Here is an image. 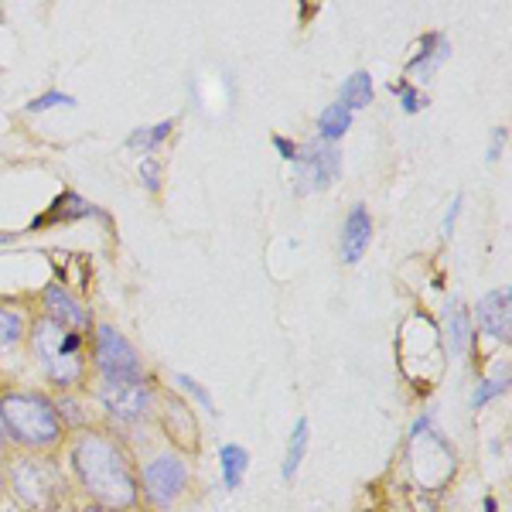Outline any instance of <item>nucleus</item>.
Segmentation results:
<instances>
[{"label": "nucleus", "mask_w": 512, "mask_h": 512, "mask_svg": "<svg viewBox=\"0 0 512 512\" xmlns=\"http://www.w3.org/2000/svg\"><path fill=\"white\" fill-rule=\"evenodd\" d=\"M393 93L400 96V106H403V113H420L427 106V99H424V93H420L417 86H393Z\"/></svg>", "instance_id": "25"}, {"label": "nucleus", "mask_w": 512, "mask_h": 512, "mask_svg": "<svg viewBox=\"0 0 512 512\" xmlns=\"http://www.w3.org/2000/svg\"><path fill=\"white\" fill-rule=\"evenodd\" d=\"M509 390V373H502L499 379H485V383H478V390L472 393V410H482L485 403L495 400V396H502Z\"/></svg>", "instance_id": "22"}, {"label": "nucleus", "mask_w": 512, "mask_h": 512, "mask_svg": "<svg viewBox=\"0 0 512 512\" xmlns=\"http://www.w3.org/2000/svg\"><path fill=\"white\" fill-rule=\"evenodd\" d=\"M308 437H311V427H308V420H297L294 424V431H291V444H287V458H284V482H294V475H297V468H301V461H304V454H308Z\"/></svg>", "instance_id": "19"}, {"label": "nucleus", "mask_w": 512, "mask_h": 512, "mask_svg": "<svg viewBox=\"0 0 512 512\" xmlns=\"http://www.w3.org/2000/svg\"><path fill=\"white\" fill-rule=\"evenodd\" d=\"M82 512H117V509H106V506H86Z\"/></svg>", "instance_id": "31"}, {"label": "nucleus", "mask_w": 512, "mask_h": 512, "mask_svg": "<svg viewBox=\"0 0 512 512\" xmlns=\"http://www.w3.org/2000/svg\"><path fill=\"white\" fill-rule=\"evenodd\" d=\"M369 243H373V219H369L366 205H352L349 219L342 226V260L359 263L366 256Z\"/></svg>", "instance_id": "12"}, {"label": "nucleus", "mask_w": 512, "mask_h": 512, "mask_svg": "<svg viewBox=\"0 0 512 512\" xmlns=\"http://www.w3.org/2000/svg\"><path fill=\"white\" fill-rule=\"evenodd\" d=\"M140 181L147 185V192L158 195V192H161V164L154 161V158H144V161H140Z\"/></svg>", "instance_id": "26"}, {"label": "nucleus", "mask_w": 512, "mask_h": 512, "mask_svg": "<svg viewBox=\"0 0 512 512\" xmlns=\"http://www.w3.org/2000/svg\"><path fill=\"white\" fill-rule=\"evenodd\" d=\"M161 407H164V431H168L171 441L178 444V448H185V451H195L198 448V420L192 414V407H185V403L178 400V396H164L161 400Z\"/></svg>", "instance_id": "11"}, {"label": "nucleus", "mask_w": 512, "mask_h": 512, "mask_svg": "<svg viewBox=\"0 0 512 512\" xmlns=\"http://www.w3.org/2000/svg\"><path fill=\"white\" fill-rule=\"evenodd\" d=\"M137 475H140V495L158 509L175 506L188 489V478H192L188 461L178 451H164L158 458H151Z\"/></svg>", "instance_id": "6"}, {"label": "nucleus", "mask_w": 512, "mask_h": 512, "mask_svg": "<svg viewBox=\"0 0 512 512\" xmlns=\"http://www.w3.org/2000/svg\"><path fill=\"white\" fill-rule=\"evenodd\" d=\"M219 461H222V482H226L229 492H236L243 485L246 468H250V451L239 448V444H222Z\"/></svg>", "instance_id": "17"}, {"label": "nucleus", "mask_w": 512, "mask_h": 512, "mask_svg": "<svg viewBox=\"0 0 512 512\" xmlns=\"http://www.w3.org/2000/svg\"><path fill=\"white\" fill-rule=\"evenodd\" d=\"M21 335H24V318L14 308H4V304H0V349L18 345Z\"/></svg>", "instance_id": "21"}, {"label": "nucleus", "mask_w": 512, "mask_h": 512, "mask_svg": "<svg viewBox=\"0 0 512 512\" xmlns=\"http://www.w3.org/2000/svg\"><path fill=\"white\" fill-rule=\"evenodd\" d=\"M451 45L448 38H444V31H427L424 38H420L414 59L407 62V72H417V76H431V72L448 59Z\"/></svg>", "instance_id": "14"}, {"label": "nucleus", "mask_w": 512, "mask_h": 512, "mask_svg": "<svg viewBox=\"0 0 512 512\" xmlns=\"http://www.w3.org/2000/svg\"><path fill=\"white\" fill-rule=\"evenodd\" d=\"M7 239H14L11 233H0V243H7Z\"/></svg>", "instance_id": "32"}, {"label": "nucleus", "mask_w": 512, "mask_h": 512, "mask_svg": "<svg viewBox=\"0 0 512 512\" xmlns=\"http://www.w3.org/2000/svg\"><path fill=\"white\" fill-rule=\"evenodd\" d=\"M31 352H35L38 366L45 376L62 390L86 383L89 373V338L72 332V328L59 325L52 318H38L31 328Z\"/></svg>", "instance_id": "3"}, {"label": "nucleus", "mask_w": 512, "mask_h": 512, "mask_svg": "<svg viewBox=\"0 0 512 512\" xmlns=\"http://www.w3.org/2000/svg\"><path fill=\"white\" fill-rule=\"evenodd\" d=\"M0 420L11 444H18L28 454H48L62 444L65 420L59 403L41 390H7L0 393Z\"/></svg>", "instance_id": "2"}, {"label": "nucleus", "mask_w": 512, "mask_h": 512, "mask_svg": "<svg viewBox=\"0 0 512 512\" xmlns=\"http://www.w3.org/2000/svg\"><path fill=\"white\" fill-rule=\"evenodd\" d=\"M41 304H45V318L59 321V325L72 328V332L89 338V328H93V311H89L82 301H76V297L65 291L62 284H48L45 294H41Z\"/></svg>", "instance_id": "9"}, {"label": "nucleus", "mask_w": 512, "mask_h": 512, "mask_svg": "<svg viewBox=\"0 0 512 512\" xmlns=\"http://www.w3.org/2000/svg\"><path fill=\"white\" fill-rule=\"evenodd\" d=\"M55 106H76V96L62 93V89H48V93H41L38 99H31V103L24 106V113H45V110H55Z\"/></svg>", "instance_id": "24"}, {"label": "nucleus", "mask_w": 512, "mask_h": 512, "mask_svg": "<svg viewBox=\"0 0 512 512\" xmlns=\"http://www.w3.org/2000/svg\"><path fill=\"white\" fill-rule=\"evenodd\" d=\"M11 492L24 509L31 512H55L69 499V478L62 465L48 454H28L11 461Z\"/></svg>", "instance_id": "4"}, {"label": "nucleus", "mask_w": 512, "mask_h": 512, "mask_svg": "<svg viewBox=\"0 0 512 512\" xmlns=\"http://www.w3.org/2000/svg\"><path fill=\"white\" fill-rule=\"evenodd\" d=\"M99 403L117 424H140L154 414V403H158V390H154L151 379H103L99 383Z\"/></svg>", "instance_id": "5"}, {"label": "nucleus", "mask_w": 512, "mask_h": 512, "mask_svg": "<svg viewBox=\"0 0 512 512\" xmlns=\"http://www.w3.org/2000/svg\"><path fill=\"white\" fill-rule=\"evenodd\" d=\"M294 171H297V192L301 195L325 192L342 175V151L335 144H325V140H311L308 147H297Z\"/></svg>", "instance_id": "8"}, {"label": "nucleus", "mask_w": 512, "mask_h": 512, "mask_svg": "<svg viewBox=\"0 0 512 512\" xmlns=\"http://www.w3.org/2000/svg\"><path fill=\"white\" fill-rule=\"evenodd\" d=\"M69 468L93 506L130 512L144 499L134 458L120 444V437L106 431H82L69 448Z\"/></svg>", "instance_id": "1"}, {"label": "nucleus", "mask_w": 512, "mask_h": 512, "mask_svg": "<svg viewBox=\"0 0 512 512\" xmlns=\"http://www.w3.org/2000/svg\"><path fill=\"white\" fill-rule=\"evenodd\" d=\"M11 444V437H7V431H4V420H0V448H7Z\"/></svg>", "instance_id": "30"}, {"label": "nucleus", "mask_w": 512, "mask_h": 512, "mask_svg": "<svg viewBox=\"0 0 512 512\" xmlns=\"http://www.w3.org/2000/svg\"><path fill=\"white\" fill-rule=\"evenodd\" d=\"M349 127H352V113L345 110V106L332 103L318 117V140H325V144H335V140H342L345 134H349Z\"/></svg>", "instance_id": "18"}, {"label": "nucleus", "mask_w": 512, "mask_h": 512, "mask_svg": "<svg viewBox=\"0 0 512 512\" xmlns=\"http://www.w3.org/2000/svg\"><path fill=\"white\" fill-rule=\"evenodd\" d=\"M444 328L451 335V349L454 352H465L468 349V338H472V311L465 308V301H451L444 308Z\"/></svg>", "instance_id": "15"}, {"label": "nucleus", "mask_w": 512, "mask_h": 512, "mask_svg": "<svg viewBox=\"0 0 512 512\" xmlns=\"http://www.w3.org/2000/svg\"><path fill=\"white\" fill-rule=\"evenodd\" d=\"M478 325H482L485 335L499 338L502 345L509 342V328H512V291L509 287H499V291L485 294L478 301Z\"/></svg>", "instance_id": "10"}, {"label": "nucleus", "mask_w": 512, "mask_h": 512, "mask_svg": "<svg viewBox=\"0 0 512 512\" xmlns=\"http://www.w3.org/2000/svg\"><path fill=\"white\" fill-rule=\"evenodd\" d=\"M373 96H376L373 76H369V72L362 69V72H352V76L345 79L342 93H338V106H345V110L352 113V110H362V106L373 103Z\"/></svg>", "instance_id": "16"}, {"label": "nucleus", "mask_w": 512, "mask_h": 512, "mask_svg": "<svg viewBox=\"0 0 512 512\" xmlns=\"http://www.w3.org/2000/svg\"><path fill=\"white\" fill-rule=\"evenodd\" d=\"M461 205H465V198L454 195V202H451L448 216H444V236H451V233H454V222H458V216H461Z\"/></svg>", "instance_id": "27"}, {"label": "nucleus", "mask_w": 512, "mask_h": 512, "mask_svg": "<svg viewBox=\"0 0 512 512\" xmlns=\"http://www.w3.org/2000/svg\"><path fill=\"white\" fill-rule=\"evenodd\" d=\"M171 134H175V120H161V123H154V127L134 130V134L127 137V147L130 151H154V147H161Z\"/></svg>", "instance_id": "20"}, {"label": "nucleus", "mask_w": 512, "mask_h": 512, "mask_svg": "<svg viewBox=\"0 0 512 512\" xmlns=\"http://www.w3.org/2000/svg\"><path fill=\"white\" fill-rule=\"evenodd\" d=\"M274 147H277V154H280V158L294 164V158H297V144H294L291 137H274Z\"/></svg>", "instance_id": "29"}, {"label": "nucleus", "mask_w": 512, "mask_h": 512, "mask_svg": "<svg viewBox=\"0 0 512 512\" xmlns=\"http://www.w3.org/2000/svg\"><path fill=\"white\" fill-rule=\"evenodd\" d=\"M175 383H178L181 390H185L188 396H192L195 403H202V410H205V414H216V400H212V396H209V390H205V386L198 383L195 376H188V373H178V376H175Z\"/></svg>", "instance_id": "23"}, {"label": "nucleus", "mask_w": 512, "mask_h": 512, "mask_svg": "<svg viewBox=\"0 0 512 512\" xmlns=\"http://www.w3.org/2000/svg\"><path fill=\"white\" fill-rule=\"evenodd\" d=\"M506 137H509V130L506 127H499L492 134V147H489V164L499 161V154H502V147H506Z\"/></svg>", "instance_id": "28"}, {"label": "nucleus", "mask_w": 512, "mask_h": 512, "mask_svg": "<svg viewBox=\"0 0 512 512\" xmlns=\"http://www.w3.org/2000/svg\"><path fill=\"white\" fill-rule=\"evenodd\" d=\"M93 362L103 379H144V359L134 349L127 335H120L113 325H99L93 332Z\"/></svg>", "instance_id": "7"}, {"label": "nucleus", "mask_w": 512, "mask_h": 512, "mask_svg": "<svg viewBox=\"0 0 512 512\" xmlns=\"http://www.w3.org/2000/svg\"><path fill=\"white\" fill-rule=\"evenodd\" d=\"M89 216H99V219H106L103 212L96 209V205H89L86 198L76 195V192H62L59 198H55L52 205H48L41 216L31 222V229H41V226H65V222H76V219H89Z\"/></svg>", "instance_id": "13"}]
</instances>
